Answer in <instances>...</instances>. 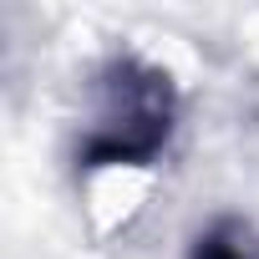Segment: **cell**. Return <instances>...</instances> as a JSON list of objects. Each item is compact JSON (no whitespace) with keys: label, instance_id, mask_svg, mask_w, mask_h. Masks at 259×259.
<instances>
[{"label":"cell","instance_id":"6da1fadb","mask_svg":"<svg viewBox=\"0 0 259 259\" xmlns=\"http://www.w3.org/2000/svg\"><path fill=\"white\" fill-rule=\"evenodd\" d=\"M178 117H183V92L168 66L138 51H107L87 71L76 173L153 168L173 148Z\"/></svg>","mask_w":259,"mask_h":259},{"label":"cell","instance_id":"7a4b0ae2","mask_svg":"<svg viewBox=\"0 0 259 259\" xmlns=\"http://www.w3.org/2000/svg\"><path fill=\"white\" fill-rule=\"evenodd\" d=\"M188 259H259V229L224 213V219H213L208 229L193 234Z\"/></svg>","mask_w":259,"mask_h":259}]
</instances>
